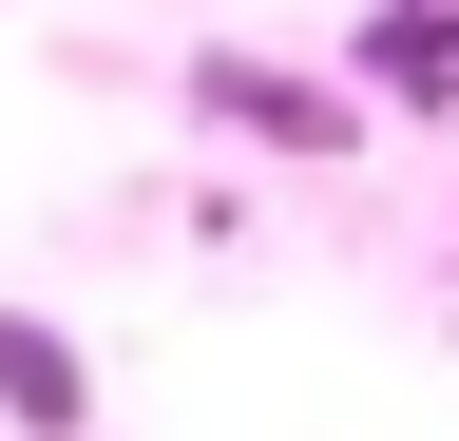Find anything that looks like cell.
<instances>
[{
  "label": "cell",
  "mask_w": 459,
  "mask_h": 441,
  "mask_svg": "<svg viewBox=\"0 0 459 441\" xmlns=\"http://www.w3.org/2000/svg\"><path fill=\"white\" fill-rule=\"evenodd\" d=\"M0 403H20V422L57 441V422H77V346H39V326H0Z\"/></svg>",
  "instance_id": "1"
}]
</instances>
